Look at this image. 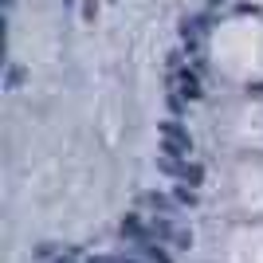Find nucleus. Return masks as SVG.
<instances>
[{
    "mask_svg": "<svg viewBox=\"0 0 263 263\" xmlns=\"http://www.w3.org/2000/svg\"><path fill=\"white\" fill-rule=\"evenodd\" d=\"M149 232H154V228H145V224H142L138 216H126V220H122V236H126V240L145 243V240H149Z\"/></svg>",
    "mask_w": 263,
    "mask_h": 263,
    "instance_id": "obj_1",
    "label": "nucleus"
},
{
    "mask_svg": "<svg viewBox=\"0 0 263 263\" xmlns=\"http://www.w3.org/2000/svg\"><path fill=\"white\" fill-rule=\"evenodd\" d=\"M145 259H149V263H173V255L165 252L161 243H149V240H145Z\"/></svg>",
    "mask_w": 263,
    "mask_h": 263,
    "instance_id": "obj_2",
    "label": "nucleus"
},
{
    "mask_svg": "<svg viewBox=\"0 0 263 263\" xmlns=\"http://www.w3.org/2000/svg\"><path fill=\"white\" fill-rule=\"evenodd\" d=\"M55 252H59L55 243H40V248H35V252H32V259H35V263H47V259H51Z\"/></svg>",
    "mask_w": 263,
    "mask_h": 263,
    "instance_id": "obj_3",
    "label": "nucleus"
},
{
    "mask_svg": "<svg viewBox=\"0 0 263 263\" xmlns=\"http://www.w3.org/2000/svg\"><path fill=\"white\" fill-rule=\"evenodd\" d=\"M165 134H169V138H173V142H181V145H189V138H185V130H181V126H177V122H169V126H165Z\"/></svg>",
    "mask_w": 263,
    "mask_h": 263,
    "instance_id": "obj_4",
    "label": "nucleus"
},
{
    "mask_svg": "<svg viewBox=\"0 0 263 263\" xmlns=\"http://www.w3.org/2000/svg\"><path fill=\"white\" fill-rule=\"evenodd\" d=\"M145 204H149V209H173V200H169V197H157V193H154V197H145Z\"/></svg>",
    "mask_w": 263,
    "mask_h": 263,
    "instance_id": "obj_5",
    "label": "nucleus"
},
{
    "mask_svg": "<svg viewBox=\"0 0 263 263\" xmlns=\"http://www.w3.org/2000/svg\"><path fill=\"white\" fill-rule=\"evenodd\" d=\"M177 200H181V204H193V200H197V197H193L189 189H177Z\"/></svg>",
    "mask_w": 263,
    "mask_h": 263,
    "instance_id": "obj_6",
    "label": "nucleus"
},
{
    "mask_svg": "<svg viewBox=\"0 0 263 263\" xmlns=\"http://www.w3.org/2000/svg\"><path fill=\"white\" fill-rule=\"evenodd\" d=\"M87 263H126V259H110V255H95V259H87Z\"/></svg>",
    "mask_w": 263,
    "mask_h": 263,
    "instance_id": "obj_7",
    "label": "nucleus"
},
{
    "mask_svg": "<svg viewBox=\"0 0 263 263\" xmlns=\"http://www.w3.org/2000/svg\"><path fill=\"white\" fill-rule=\"evenodd\" d=\"M126 263H134V259H126Z\"/></svg>",
    "mask_w": 263,
    "mask_h": 263,
    "instance_id": "obj_8",
    "label": "nucleus"
}]
</instances>
